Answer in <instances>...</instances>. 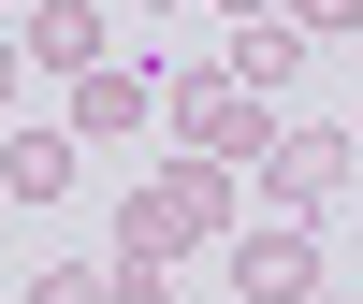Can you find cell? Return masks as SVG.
<instances>
[{
	"label": "cell",
	"mask_w": 363,
	"mask_h": 304,
	"mask_svg": "<svg viewBox=\"0 0 363 304\" xmlns=\"http://www.w3.org/2000/svg\"><path fill=\"white\" fill-rule=\"evenodd\" d=\"M233 232H247V218H233V160H189V145H174L160 174H131V203H116V261H102V276H116V304H160L174 261H189V247H233Z\"/></svg>",
	"instance_id": "6da1fadb"
},
{
	"label": "cell",
	"mask_w": 363,
	"mask_h": 304,
	"mask_svg": "<svg viewBox=\"0 0 363 304\" xmlns=\"http://www.w3.org/2000/svg\"><path fill=\"white\" fill-rule=\"evenodd\" d=\"M233 290H247V304H320V232L306 218H262V232H233Z\"/></svg>",
	"instance_id": "7a4b0ae2"
},
{
	"label": "cell",
	"mask_w": 363,
	"mask_h": 304,
	"mask_svg": "<svg viewBox=\"0 0 363 304\" xmlns=\"http://www.w3.org/2000/svg\"><path fill=\"white\" fill-rule=\"evenodd\" d=\"M349 160H363L349 131H277L262 145V203H277V218H320V203L349 189Z\"/></svg>",
	"instance_id": "3957f363"
},
{
	"label": "cell",
	"mask_w": 363,
	"mask_h": 304,
	"mask_svg": "<svg viewBox=\"0 0 363 304\" xmlns=\"http://www.w3.org/2000/svg\"><path fill=\"white\" fill-rule=\"evenodd\" d=\"M218 73L247 87V102H291V87H306V29H291V15H262V29H233V44H218Z\"/></svg>",
	"instance_id": "277c9868"
},
{
	"label": "cell",
	"mask_w": 363,
	"mask_h": 304,
	"mask_svg": "<svg viewBox=\"0 0 363 304\" xmlns=\"http://www.w3.org/2000/svg\"><path fill=\"white\" fill-rule=\"evenodd\" d=\"M102 29H116V15H87V0H29V29H15V44L44 58V73H73V87H87V73H116V58H102Z\"/></svg>",
	"instance_id": "5b68a950"
},
{
	"label": "cell",
	"mask_w": 363,
	"mask_h": 304,
	"mask_svg": "<svg viewBox=\"0 0 363 304\" xmlns=\"http://www.w3.org/2000/svg\"><path fill=\"white\" fill-rule=\"evenodd\" d=\"M145 116H160V58H145V73L116 58V73L73 87V145H116V131H145Z\"/></svg>",
	"instance_id": "8992f818"
},
{
	"label": "cell",
	"mask_w": 363,
	"mask_h": 304,
	"mask_svg": "<svg viewBox=\"0 0 363 304\" xmlns=\"http://www.w3.org/2000/svg\"><path fill=\"white\" fill-rule=\"evenodd\" d=\"M0 189L15 203H73V131H15L0 145Z\"/></svg>",
	"instance_id": "52a82bcc"
},
{
	"label": "cell",
	"mask_w": 363,
	"mask_h": 304,
	"mask_svg": "<svg viewBox=\"0 0 363 304\" xmlns=\"http://www.w3.org/2000/svg\"><path fill=\"white\" fill-rule=\"evenodd\" d=\"M29 304H116V276H102V261H44V276H29Z\"/></svg>",
	"instance_id": "ba28073f"
},
{
	"label": "cell",
	"mask_w": 363,
	"mask_h": 304,
	"mask_svg": "<svg viewBox=\"0 0 363 304\" xmlns=\"http://www.w3.org/2000/svg\"><path fill=\"white\" fill-rule=\"evenodd\" d=\"M291 29H306V44L320 29H363V0H291Z\"/></svg>",
	"instance_id": "9c48e42d"
},
{
	"label": "cell",
	"mask_w": 363,
	"mask_h": 304,
	"mask_svg": "<svg viewBox=\"0 0 363 304\" xmlns=\"http://www.w3.org/2000/svg\"><path fill=\"white\" fill-rule=\"evenodd\" d=\"M15 73H29V44H15V29H0V102H15Z\"/></svg>",
	"instance_id": "30bf717a"
},
{
	"label": "cell",
	"mask_w": 363,
	"mask_h": 304,
	"mask_svg": "<svg viewBox=\"0 0 363 304\" xmlns=\"http://www.w3.org/2000/svg\"><path fill=\"white\" fill-rule=\"evenodd\" d=\"M218 15H233V29H262V15H291V0H218Z\"/></svg>",
	"instance_id": "8fae6325"
},
{
	"label": "cell",
	"mask_w": 363,
	"mask_h": 304,
	"mask_svg": "<svg viewBox=\"0 0 363 304\" xmlns=\"http://www.w3.org/2000/svg\"><path fill=\"white\" fill-rule=\"evenodd\" d=\"M145 15H189V0H145Z\"/></svg>",
	"instance_id": "7c38bea8"
},
{
	"label": "cell",
	"mask_w": 363,
	"mask_h": 304,
	"mask_svg": "<svg viewBox=\"0 0 363 304\" xmlns=\"http://www.w3.org/2000/svg\"><path fill=\"white\" fill-rule=\"evenodd\" d=\"M349 145H363V102H349Z\"/></svg>",
	"instance_id": "4fadbf2b"
},
{
	"label": "cell",
	"mask_w": 363,
	"mask_h": 304,
	"mask_svg": "<svg viewBox=\"0 0 363 304\" xmlns=\"http://www.w3.org/2000/svg\"><path fill=\"white\" fill-rule=\"evenodd\" d=\"M320 304H349V290H320Z\"/></svg>",
	"instance_id": "5bb4252c"
},
{
	"label": "cell",
	"mask_w": 363,
	"mask_h": 304,
	"mask_svg": "<svg viewBox=\"0 0 363 304\" xmlns=\"http://www.w3.org/2000/svg\"><path fill=\"white\" fill-rule=\"evenodd\" d=\"M0 15H15V0H0Z\"/></svg>",
	"instance_id": "9a60e30c"
},
{
	"label": "cell",
	"mask_w": 363,
	"mask_h": 304,
	"mask_svg": "<svg viewBox=\"0 0 363 304\" xmlns=\"http://www.w3.org/2000/svg\"><path fill=\"white\" fill-rule=\"evenodd\" d=\"M0 203H15V189H0Z\"/></svg>",
	"instance_id": "2e32d148"
}]
</instances>
